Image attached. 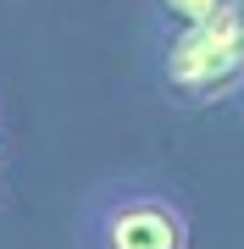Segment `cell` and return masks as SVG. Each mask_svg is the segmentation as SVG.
<instances>
[{
  "mask_svg": "<svg viewBox=\"0 0 244 249\" xmlns=\"http://www.w3.org/2000/svg\"><path fill=\"white\" fill-rule=\"evenodd\" d=\"M89 249H189V216L161 183L122 178L106 183L83 216Z\"/></svg>",
  "mask_w": 244,
  "mask_h": 249,
  "instance_id": "cell-1",
  "label": "cell"
}]
</instances>
